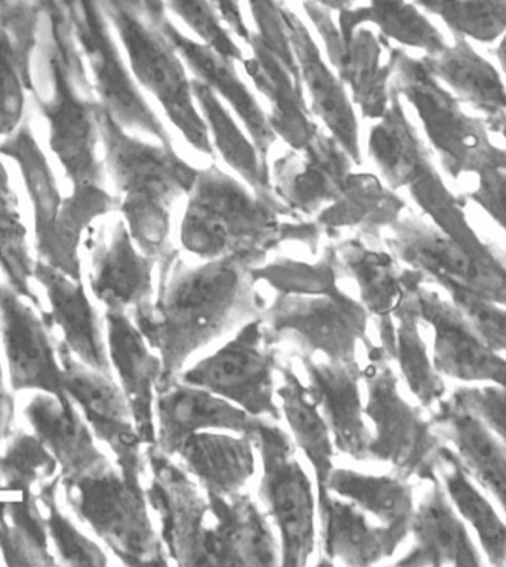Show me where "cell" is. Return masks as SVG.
Wrapping results in <instances>:
<instances>
[{
  "instance_id": "b9f144b4",
  "label": "cell",
  "mask_w": 506,
  "mask_h": 567,
  "mask_svg": "<svg viewBox=\"0 0 506 567\" xmlns=\"http://www.w3.org/2000/svg\"><path fill=\"white\" fill-rule=\"evenodd\" d=\"M368 23L376 25L381 37L389 41L422 51L424 55L438 54L448 43L422 8L407 0H369V6L342 11L338 19V28L344 34L354 33Z\"/></svg>"
},
{
  "instance_id": "7c38bea8",
  "label": "cell",
  "mask_w": 506,
  "mask_h": 567,
  "mask_svg": "<svg viewBox=\"0 0 506 567\" xmlns=\"http://www.w3.org/2000/svg\"><path fill=\"white\" fill-rule=\"evenodd\" d=\"M276 346L267 338L261 318L250 320L217 353L182 373L178 380L200 386L244 409L252 416L279 421L275 372Z\"/></svg>"
},
{
  "instance_id": "5b68a950",
  "label": "cell",
  "mask_w": 506,
  "mask_h": 567,
  "mask_svg": "<svg viewBox=\"0 0 506 567\" xmlns=\"http://www.w3.org/2000/svg\"><path fill=\"white\" fill-rule=\"evenodd\" d=\"M368 151L386 186L406 190L440 231L465 249L487 244L469 221L464 196L453 192L440 173L394 87L389 110L371 130Z\"/></svg>"
},
{
  "instance_id": "d590c367",
  "label": "cell",
  "mask_w": 506,
  "mask_h": 567,
  "mask_svg": "<svg viewBox=\"0 0 506 567\" xmlns=\"http://www.w3.org/2000/svg\"><path fill=\"white\" fill-rule=\"evenodd\" d=\"M319 507L321 543L329 565L371 566L391 557L397 545L384 526L373 525L368 514L351 501L333 494Z\"/></svg>"
},
{
  "instance_id": "277c9868",
  "label": "cell",
  "mask_w": 506,
  "mask_h": 567,
  "mask_svg": "<svg viewBox=\"0 0 506 567\" xmlns=\"http://www.w3.org/2000/svg\"><path fill=\"white\" fill-rule=\"evenodd\" d=\"M94 113L105 165L117 190V209L141 252L157 262L158 271L165 270L178 258L169 244L173 205L190 193L199 169L173 146H154L127 134L100 101Z\"/></svg>"
},
{
  "instance_id": "d6986e66",
  "label": "cell",
  "mask_w": 506,
  "mask_h": 567,
  "mask_svg": "<svg viewBox=\"0 0 506 567\" xmlns=\"http://www.w3.org/2000/svg\"><path fill=\"white\" fill-rule=\"evenodd\" d=\"M354 165L345 148L319 130L302 152L290 148L275 161L272 192L295 217L306 219L337 200Z\"/></svg>"
},
{
  "instance_id": "4316f807",
  "label": "cell",
  "mask_w": 506,
  "mask_h": 567,
  "mask_svg": "<svg viewBox=\"0 0 506 567\" xmlns=\"http://www.w3.org/2000/svg\"><path fill=\"white\" fill-rule=\"evenodd\" d=\"M209 557L214 567H272L279 547L266 516L249 495H208Z\"/></svg>"
},
{
  "instance_id": "7402d4cb",
  "label": "cell",
  "mask_w": 506,
  "mask_h": 567,
  "mask_svg": "<svg viewBox=\"0 0 506 567\" xmlns=\"http://www.w3.org/2000/svg\"><path fill=\"white\" fill-rule=\"evenodd\" d=\"M281 16L295 59H297L302 86L311 100V112L320 117L326 130L333 136L355 165L362 162L360 153L359 121L344 82L326 64L310 30L281 0Z\"/></svg>"
},
{
  "instance_id": "91938a15",
  "label": "cell",
  "mask_w": 506,
  "mask_h": 567,
  "mask_svg": "<svg viewBox=\"0 0 506 567\" xmlns=\"http://www.w3.org/2000/svg\"><path fill=\"white\" fill-rule=\"evenodd\" d=\"M312 2L326 8V10L342 12L351 10L354 7L355 0H312Z\"/></svg>"
},
{
  "instance_id": "f5cc1de1",
  "label": "cell",
  "mask_w": 506,
  "mask_h": 567,
  "mask_svg": "<svg viewBox=\"0 0 506 567\" xmlns=\"http://www.w3.org/2000/svg\"><path fill=\"white\" fill-rule=\"evenodd\" d=\"M2 464L12 486L28 487L39 477H48L54 473L56 460L52 458L39 437L20 434L12 442Z\"/></svg>"
},
{
  "instance_id": "94428289",
  "label": "cell",
  "mask_w": 506,
  "mask_h": 567,
  "mask_svg": "<svg viewBox=\"0 0 506 567\" xmlns=\"http://www.w3.org/2000/svg\"><path fill=\"white\" fill-rule=\"evenodd\" d=\"M495 55L497 64H499L500 73L504 74L506 82V33L497 41Z\"/></svg>"
},
{
  "instance_id": "d4e9b609",
  "label": "cell",
  "mask_w": 506,
  "mask_h": 567,
  "mask_svg": "<svg viewBox=\"0 0 506 567\" xmlns=\"http://www.w3.org/2000/svg\"><path fill=\"white\" fill-rule=\"evenodd\" d=\"M20 297L14 289L0 287V320L12 385L64 395L63 369L56 363L48 324Z\"/></svg>"
},
{
  "instance_id": "f907efd6",
  "label": "cell",
  "mask_w": 506,
  "mask_h": 567,
  "mask_svg": "<svg viewBox=\"0 0 506 567\" xmlns=\"http://www.w3.org/2000/svg\"><path fill=\"white\" fill-rule=\"evenodd\" d=\"M171 8L202 39L226 59L241 60V50L224 28L221 17L209 0H166Z\"/></svg>"
},
{
  "instance_id": "6125c7cd",
  "label": "cell",
  "mask_w": 506,
  "mask_h": 567,
  "mask_svg": "<svg viewBox=\"0 0 506 567\" xmlns=\"http://www.w3.org/2000/svg\"><path fill=\"white\" fill-rule=\"evenodd\" d=\"M0 190L14 192L11 187L10 174H8L7 166L2 161V152H0Z\"/></svg>"
},
{
  "instance_id": "e0dca14e",
  "label": "cell",
  "mask_w": 506,
  "mask_h": 567,
  "mask_svg": "<svg viewBox=\"0 0 506 567\" xmlns=\"http://www.w3.org/2000/svg\"><path fill=\"white\" fill-rule=\"evenodd\" d=\"M417 313L433 329V360L443 377L466 384L506 386V358L482 340L455 305L426 288L413 285Z\"/></svg>"
},
{
  "instance_id": "ee69618b",
  "label": "cell",
  "mask_w": 506,
  "mask_h": 567,
  "mask_svg": "<svg viewBox=\"0 0 506 567\" xmlns=\"http://www.w3.org/2000/svg\"><path fill=\"white\" fill-rule=\"evenodd\" d=\"M193 92L208 126L213 146L215 144L226 164L230 165L255 192H272L267 162L259 155L250 136L241 132L221 100L199 79L193 81Z\"/></svg>"
},
{
  "instance_id": "1f68e13d",
  "label": "cell",
  "mask_w": 506,
  "mask_h": 567,
  "mask_svg": "<svg viewBox=\"0 0 506 567\" xmlns=\"http://www.w3.org/2000/svg\"><path fill=\"white\" fill-rule=\"evenodd\" d=\"M248 45L252 48V56L244 61L246 73L271 105L268 122L272 131L292 151L302 152L320 127L312 121L301 76L295 74L254 33Z\"/></svg>"
},
{
  "instance_id": "680465c9",
  "label": "cell",
  "mask_w": 506,
  "mask_h": 567,
  "mask_svg": "<svg viewBox=\"0 0 506 567\" xmlns=\"http://www.w3.org/2000/svg\"><path fill=\"white\" fill-rule=\"evenodd\" d=\"M12 413H14V406H12V399L3 385L2 369H0V441L10 432Z\"/></svg>"
},
{
  "instance_id": "603a6c76",
  "label": "cell",
  "mask_w": 506,
  "mask_h": 567,
  "mask_svg": "<svg viewBox=\"0 0 506 567\" xmlns=\"http://www.w3.org/2000/svg\"><path fill=\"white\" fill-rule=\"evenodd\" d=\"M452 42L435 55L421 56L430 72L479 117L506 146V82L504 74L475 50L474 42L452 34Z\"/></svg>"
},
{
  "instance_id": "11a10c76",
  "label": "cell",
  "mask_w": 506,
  "mask_h": 567,
  "mask_svg": "<svg viewBox=\"0 0 506 567\" xmlns=\"http://www.w3.org/2000/svg\"><path fill=\"white\" fill-rule=\"evenodd\" d=\"M48 501H50V518H48V525H50L51 534L54 536L56 547H59L64 560L74 566L107 565V557L101 551L99 545L85 538V536L60 513V509L55 508L52 499Z\"/></svg>"
},
{
  "instance_id": "484cf974",
  "label": "cell",
  "mask_w": 506,
  "mask_h": 567,
  "mask_svg": "<svg viewBox=\"0 0 506 567\" xmlns=\"http://www.w3.org/2000/svg\"><path fill=\"white\" fill-rule=\"evenodd\" d=\"M431 420L469 476L495 498L506 516V447L500 439L455 393L434 408Z\"/></svg>"
},
{
  "instance_id": "f546056e",
  "label": "cell",
  "mask_w": 506,
  "mask_h": 567,
  "mask_svg": "<svg viewBox=\"0 0 506 567\" xmlns=\"http://www.w3.org/2000/svg\"><path fill=\"white\" fill-rule=\"evenodd\" d=\"M413 514L411 534L415 544L399 566H482L483 558L466 523L453 507L438 476Z\"/></svg>"
},
{
  "instance_id": "74e56055",
  "label": "cell",
  "mask_w": 506,
  "mask_h": 567,
  "mask_svg": "<svg viewBox=\"0 0 506 567\" xmlns=\"http://www.w3.org/2000/svg\"><path fill=\"white\" fill-rule=\"evenodd\" d=\"M330 494L351 501L384 526L400 547L411 535L415 501L407 478L373 476L354 470L333 468L328 481Z\"/></svg>"
},
{
  "instance_id": "ab89813d",
  "label": "cell",
  "mask_w": 506,
  "mask_h": 567,
  "mask_svg": "<svg viewBox=\"0 0 506 567\" xmlns=\"http://www.w3.org/2000/svg\"><path fill=\"white\" fill-rule=\"evenodd\" d=\"M437 476L462 520L473 527L488 563L506 566V523L446 443L438 452Z\"/></svg>"
},
{
  "instance_id": "836d02e7",
  "label": "cell",
  "mask_w": 506,
  "mask_h": 567,
  "mask_svg": "<svg viewBox=\"0 0 506 567\" xmlns=\"http://www.w3.org/2000/svg\"><path fill=\"white\" fill-rule=\"evenodd\" d=\"M39 441L52 452L63 468L64 478L85 476L107 467L109 461L95 446L90 430L64 395H43L30 400L25 409Z\"/></svg>"
},
{
  "instance_id": "44dd1931",
  "label": "cell",
  "mask_w": 506,
  "mask_h": 567,
  "mask_svg": "<svg viewBox=\"0 0 506 567\" xmlns=\"http://www.w3.org/2000/svg\"><path fill=\"white\" fill-rule=\"evenodd\" d=\"M341 275L358 284L360 302L376 319L381 347L393 360L395 344L394 315L406 298L417 272L399 266V259L386 250L371 248L360 237L333 245Z\"/></svg>"
},
{
  "instance_id": "9a60e30c",
  "label": "cell",
  "mask_w": 506,
  "mask_h": 567,
  "mask_svg": "<svg viewBox=\"0 0 506 567\" xmlns=\"http://www.w3.org/2000/svg\"><path fill=\"white\" fill-rule=\"evenodd\" d=\"M152 482L145 496L161 520L167 556L179 566H210L209 499L204 498L186 470L156 445H148Z\"/></svg>"
},
{
  "instance_id": "c3c4849f",
  "label": "cell",
  "mask_w": 506,
  "mask_h": 567,
  "mask_svg": "<svg viewBox=\"0 0 506 567\" xmlns=\"http://www.w3.org/2000/svg\"><path fill=\"white\" fill-rule=\"evenodd\" d=\"M462 196L506 233V146L493 143L478 171L462 178Z\"/></svg>"
},
{
  "instance_id": "cb8c5ba5",
  "label": "cell",
  "mask_w": 506,
  "mask_h": 567,
  "mask_svg": "<svg viewBox=\"0 0 506 567\" xmlns=\"http://www.w3.org/2000/svg\"><path fill=\"white\" fill-rule=\"evenodd\" d=\"M306 368L312 398L319 403L332 433L334 446L355 461L371 460L372 434L364 422L360 381L363 369L358 362H316L312 354L299 353Z\"/></svg>"
},
{
  "instance_id": "ac0fdd59",
  "label": "cell",
  "mask_w": 506,
  "mask_h": 567,
  "mask_svg": "<svg viewBox=\"0 0 506 567\" xmlns=\"http://www.w3.org/2000/svg\"><path fill=\"white\" fill-rule=\"evenodd\" d=\"M54 94L43 100L37 95L39 110L50 130L51 152L59 157L72 186L104 182V166L99 152L100 132L95 121L96 101L82 99L74 90L68 68L59 54L50 55Z\"/></svg>"
},
{
  "instance_id": "8fae6325",
  "label": "cell",
  "mask_w": 506,
  "mask_h": 567,
  "mask_svg": "<svg viewBox=\"0 0 506 567\" xmlns=\"http://www.w3.org/2000/svg\"><path fill=\"white\" fill-rule=\"evenodd\" d=\"M254 442L261 452L264 468L259 495L279 527L281 565L307 566L316 548V499L310 478L295 456L292 441L272 421H261Z\"/></svg>"
},
{
  "instance_id": "e575fe53",
  "label": "cell",
  "mask_w": 506,
  "mask_h": 567,
  "mask_svg": "<svg viewBox=\"0 0 506 567\" xmlns=\"http://www.w3.org/2000/svg\"><path fill=\"white\" fill-rule=\"evenodd\" d=\"M406 208V200L376 175L351 173L340 196L320 210L314 221L329 235L358 228L363 237L376 240L382 230H389L403 217Z\"/></svg>"
},
{
  "instance_id": "3957f363",
  "label": "cell",
  "mask_w": 506,
  "mask_h": 567,
  "mask_svg": "<svg viewBox=\"0 0 506 567\" xmlns=\"http://www.w3.org/2000/svg\"><path fill=\"white\" fill-rule=\"evenodd\" d=\"M187 197L179 240L205 261L236 257L255 267L283 241L316 248L323 235L316 221L295 217L275 192H249L214 165L199 169Z\"/></svg>"
},
{
  "instance_id": "be15d7a7",
  "label": "cell",
  "mask_w": 506,
  "mask_h": 567,
  "mask_svg": "<svg viewBox=\"0 0 506 567\" xmlns=\"http://www.w3.org/2000/svg\"><path fill=\"white\" fill-rule=\"evenodd\" d=\"M16 0H0V23L6 20V17L10 14L12 6H14Z\"/></svg>"
},
{
  "instance_id": "7bdbcfd3",
  "label": "cell",
  "mask_w": 506,
  "mask_h": 567,
  "mask_svg": "<svg viewBox=\"0 0 506 567\" xmlns=\"http://www.w3.org/2000/svg\"><path fill=\"white\" fill-rule=\"evenodd\" d=\"M424 281L420 272L412 281L402 305L394 315L395 344L393 360L397 362L403 380L422 408L434 409L444 398L447 389L443 375L435 368L433 355L421 332V316L417 313L413 285ZM425 284V281H424Z\"/></svg>"
},
{
  "instance_id": "2e32d148",
  "label": "cell",
  "mask_w": 506,
  "mask_h": 567,
  "mask_svg": "<svg viewBox=\"0 0 506 567\" xmlns=\"http://www.w3.org/2000/svg\"><path fill=\"white\" fill-rule=\"evenodd\" d=\"M59 355L63 363L65 394L81 404L96 437L107 443L116 455L123 476L130 482L141 483L144 474L143 442L136 432L125 393L114 384L112 375L76 362L65 342L59 347Z\"/></svg>"
},
{
  "instance_id": "7dc6e473",
  "label": "cell",
  "mask_w": 506,
  "mask_h": 567,
  "mask_svg": "<svg viewBox=\"0 0 506 567\" xmlns=\"http://www.w3.org/2000/svg\"><path fill=\"white\" fill-rule=\"evenodd\" d=\"M0 268L10 280L11 288L42 310L41 301L30 285L34 262L30 257L28 230L21 219L14 192L0 190Z\"/></svg>"
},
{
  "instance_id": "83f0119b",
  "label": "cell",
  "mask_w": 506,
  "mask_h": 567,
  "mask_svg": "<svg viewBox=\"0 0 506 567\" xmlns=\"http://www.w3.org/2000/svg\"><path fill=\"white\" fill-rule=\"evenodd\" d=\"M156 266L141 252L126 223L117 221L109 239L92 249V292L107 309L134 311L152 305Z\"/></svg>"
},
{
  "instance_id": "9c48e42d",
  "label": "cell",
  "mask_w": 506,
  "mask_h": 567,
  "mask_svg": "<svg viewBox=\"0 0 506 567\" xmlns=\"http://www.w3.org/2000/svg\"><path fill=\"white\" fill-rule=\"evenodd\" d=\"M69 503L78 516L127 566H167L162 539L149 520L141 483L127 481L112 465L85 476L64 478Z\"/></svg>"
},
{
  "instance_id": "7a4b0ae2",
  "label": "cell",
  "mask_w": 506,
  "mask_h": 567,
  "mask_svg": "<svg viewBox=\"0 0 506 567\" xmlns=\"http://www.w3.org/2000/svg\"><path fill=\"white\" fill-rule=\"evenodd\" d=\"M250 275L255 285L275 292L259 315L271 344L292 340L302 353L342 363L358 362L359 346L372 349L371 315L340 288L333 245L326 246L319 261L279 258L250 268Z\"/></svg>"
},
{
  "instance_id": "52a82bcc",
  "label": "cell",
  "mask_w": 506,
  "mask_h": 567,
  "mask_svg": "<svg viewBox=\"0 0 506 567\" xmlns=\"http://www.w3.org/2000/svg\"><path fill=\"white\" fill-rule=\"evenodd\" d=\"M369 363L363 369L368 385L364 413L373 430L369 455L371 460L393 465L404 478L431 482L437 477L438 452L444 445L433 420L420 408L409 403L399 390V378L391 368V358L382 347L368 350Z\"/></svg>"
},
{
  "instance_id": "8d00e7d4",
  "label": "cell",
  "mask_w": 506,
  "mask_h": 567,
  "mask_svg": "<svg viewBox=\"0 0 506 567\" xmlns=\"http://www.w3.org/2000/svg\"><path fill=\"white\" fill-rule=\"evenodd\" d=\"M254 446L248 436L200 432L188 437L177 455L206 495L231 496L239 494L254 476Z\"/></svg>"
},
{
  "instance_id": "4fadbf2b",
  "label": "cell",
  "mask_w": 506,
  "mask_h": 567,
  "mask_svg": "<svg viewBox=\"0 0 506 567\" xmlns=\"http://www.w3.org/2000/svg\"><path fill=\"white\" fill-rule=\"evenodd\" d=\"M303 10L323 39L330 64L350 87L351 99L363 117L380 121L390 107L395 65L402 48L391 45L389 39L363 28L351 34L341 33L332 11L312 0L303 2Z\"/></svg>"
},
{
  "instance_id": "5bb4252c",
  "label": "cell",
  "mask_w": 506,
  "mask_h": 567,
  "mask_svg": "<svg viewBox=\"0 0 506 567\" xmlns=\"http://www.w3.org/2000/svg\"><path fill=\"white\" fill-rule=\"evenodd\" d=\"M73 28L90 63L100 103L125 127L152 135L158 143L173 146L163 126L141 94L110 34L100 0H73Z\"/></svg>"
},
{
  "instance_id": "60d3db41",
  "label": "cell",
  "mask_w": 506,
  "mask_h": 567,
  "mask_svg": "<svg viewBox=\"0 0 506 567\" xmlns=\"http://www.w3.org/2000/svg\"><path fill=\"white\" fill-rule=\"evenodd\" d=\"M117 197L110 195L100 184L74 186L72 195L64 197L59 219L50 237L37 245L39 258L60 271L82 280V236L96 218L117 209Z\"/></svg>"
},
{
  "instance_id": "6da1fadb",
  "label": "cell",
  "mask_w": 506,
  "mask_h": 567,
  "mask_svg": "<svg viewBox=\"0 0 506 567\" xmlns=\"http://www.w3.org/2000/svg\"><path fill=\"white\" fill-rule=\"evenodd\" d=\"M250 268L236 257L208 259L196 267L177 258L158 271L156 300L132 311L136 328L161 358L157 393L178 380L196 351L259 318L264 298Z\"/></svg>"
},
{
  "instance_id": "30bf717a",
  "label": "cell",
  "mask_w": 506,
  "mask_h": 567,
  "mask_svg": "<svg viewBox=\"0 0 506 567\" xmlns=\"http://www.w3.org/2000/svg\"><path fill=\"white\" fill-rule=\"evenodd\" d=\"M385 245L426 285L461 289L506 307V254L486 244L482 249L462 248L431 223L403 215L389 228Z\"/></svg>"
},
{
  "instance_id": "d6a6232c",
  "label": "cell",
  "mask_w": 506,
  "mask_h": 567,
  "mask_svg": "<svg viewBox=\"0 0 506 567\" xmlns=\"http://www.w3.org/2000/svg\"><path fill=\"white\" fill-rule=\"evenodd\" d=\"M33 277L45 288L52 307V322L63 329L65 344L72 353L87 368L110 375L99 318L87 300L82 280H74L43 261L34 264Z\"/></svg>"
},
{
  "instance_id": "8992f818",
  "label": "cell",
  "mask_w": 506,
  "mask_h": 567,
  "mask_svg": "<svg viewBox=\"0 0 506 567\" xmlns=\"http://www.w3.org/2000/svg\"><path fill=\"white\" fill-rule=\"evenodd\" d=\"M101 6L125 45L136 81L156 96L193 148L213 156V141L196 107L193 81L187 78L177 48L161 28L163 0H103Z\"/></svg>"
},
{
  "instance_id": "f6af8a7d",
  "label": "cell",
  "mask_w": 506,
  "mask_h": 567,
  "mask_svg": "<svg viewBox=\"0 0 506 567\" xmlns=\"http://www.w3.org/2000/svg\"><path fill=\"white\" fill-rule=\"evenodd\" d=\"M0 152L19 165L33 206L37 245L42 244L54 230L64 202L50 161L25 122L0 144Z\"/></svg>"
},
{
  "instance_id": "4dcf8cb0",
  "label": "cell",
  "mask_w": 506,
  "mask_h": 567,
  "mask_svg": "<svg viewBox=\"0 0 506 567\" xmlns=\"http://www.w3.org/2000/svg\"><path fill=\"white\" fill-rule=\"evenodd\" d=\"M161 28L167 39L177 48L178 54L186 61L196 79L209 86L215 94H219L237 116L244 122L246 131L258 148L259 155L267 162L268 152L277 135L268 122L261 105L255 99L249 87L241 81L233 60L219 55L205 43L192 41L186 34L179 32L173 21L167 19L165 12L161 17Z\"/></svg>"
},
{
  "instance_id": "db71d44e",
  "label": "cell",
  "mask_w": 506,
  "mask_h": 567,
  "mask_svg": "<svg viewBox=\"0 0 506 567\" xmlns=\"http://www.w3.org/2000/svg\"><path fill=\"white\" fill-rule=\"evenodd\" d=\"M250 11H252L257 33L259 39L295 74H299L297 59L290 45L288 30H286L283 16H281V0H248Z\"/></svg>"
},
{
  "instance_id": "f1b7e54d",
  "label": "cell",
  "mask_w": 506,
  "mask_h": 567,
  "mask_svg": "<svg viewBox=\"0 0 506 567\" xmlns=\"http://www.w3.org/2000/svg\"><path fill=\"white\" fill-rule=\"evenodd\" d=\"M110 358L121 378L136 432L143 445H156L154 393L162 377L161 358L152 354L148 342L125 310L107 309Z\"/></svg>"
},
{
  "instance_id": "f35d334b",
  "label": "cell",
  "mask_w": 506,
  "mask_h": 567,
  "mask_svg": "<svg viewBox=\"0 0 506 567\" xmlns=\"http://www.w3.org/2000/svg\"><path fill=\"white\" fill-rule=\"evenodd\" d=\"M279 372L283 384L277 390V395L295 441L314 468L317 505H320L330 495L328 481L334 468V443L330 437L328 421L310 389L302 384L292 367H279Z\"/></svg>"
},
{
  "instance_id": "681fc988",
  "label": "cell",
  "mask_w": 506,
  "mask_h": 567,
  "mask_svg": "<svg viewBox=\"0 0 506 567\" xmlns=\"http://www.w3.org/2000/svg\"><path fill=\"white\" fill-rule=\"evenodd\" d=\"M25 92L32 90L19 55L6 30L0 28V135L10 136L23 125Z\"/></svg>"
},
{
  "instance_id": "bcb514c9",
  "label": "cell",
  "mask_w": 506,
  "mask_h": 567,
  "mask_svg": "<svg viewBox=\"0 0 506 567\" xmlns=\"http://www.w3.org/2000/svg\"><path fill=\"white\" fill-rule=\"evenodd\" d=\"M437 16L452 34L471 42L495 43L506 33V0H416Z\"/></svg>"
},
{
  "instance_id": "6f0895ef",
  "label": "cell",
  "mask_w": 506,
  "mask_h": 567,
  "mask_svg": "<svg viewBox=\"0 0 506 567\" xmlns=\"http://www.w3.org/2000/svg\"><path fill=\"white\" fill-rule=\"evenodd\" d=\"M218 11L219 17L224 20V23L233 30V33L240 39H244L246 43L250 41V30L246 25L244 14H241L240 0H209Z\"/></svg>"
},
{
  "instance_id": "816d5d0a",
  "label": "cell",
  "mask_w": 506,
  "mask_h": 567,
  "mask_svg": "<svg viewBox=\"0 0 506 567\" xmlns=\"http://www.w3.org/2000/svg\"><path fill=\"white\" fill-rule=\"evenodd\" d=\"M446 292L482 340L506 358V307L461 289H447Z\"/></svg>"
},
{
  "instance_id": "ba28073f",
  "label": "cell",
  "mask_w": 506,
  "mask_h": 567,
  "mask_svg": "<svg viewBox=\"0 0 506 567\" xmlns=\"http://www.w3.org/2000/svg\"><path fill=\"white\" fill-rule=\"evenodd\" d=\"M393 87L415 110L448 177L461 182L479 169L495 143L486 122L471 114L422 59L400 51Z\"/></svg>"
},
{
  "instance_id": "9f6ffc18",
  "label": "cell",
  "mask_w": 506,
  "mask_h": 567,
  "mask_svg": "<svg viewBox=\"0 0 506 567\" xmlns=\"http://www.w3.org/2000/svg\"><path fill=\"white\" fill-rule=\"evenodd\" d=\"M453 393L486 422L506 447V386L465 385Z\"/></svg>"
},
{
  "instance_id": "ffe728a7",
  "label": "cell",
  "mask_w": 506,
  "mask_h": 567,
  "mask_svg": "<svg viewBox=\"0 0 506 567\" xmlns=\"http://www.w3.org/2000/svg\"><path fill=\"white\" fill-rule=\"evenodd\" d=\"M157 394L156 446L167 456L177 455L193 434L208 430H227L254 441L264 420L208 390L179 380Z\"/></svg>"
}]
</instances>
